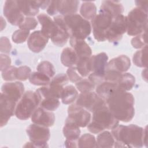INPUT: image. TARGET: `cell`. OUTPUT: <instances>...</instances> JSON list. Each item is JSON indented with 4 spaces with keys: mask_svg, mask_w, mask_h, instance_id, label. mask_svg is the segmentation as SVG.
I'll use <instances>...</instances> for the list:
<instances>
[{
    "mask_svg": "<svg viewBox=\"0 0 148 148\" xmlns=\"http://www.w3.org/2000/svg\"><path fill=\"white\" fill-rule=\"evenodd\" d=\"M115 147H142L147 146V127L144 129L135 124L117 125L111 132Z\"/></svg>",
    "mask_w": 148,
    "mask_h": 148,
    "instance_id": "1",
    "label": "cell"
},
{
    "mask_svg": "<svg viewBox=\"0 0 148 148\" xmlns=\"http://www.w3.org/2000/svg\"><path fill=\"white\" fill-rule=\"evenodd\" d=\"M105 101L108 109L117 120L127 123L133 119L135 114L134 97L130 92L117 90Z\"/></svg>",
    "mask_w": 148,
    "mask_h": 148,
    "instance_id": "2",
    "label": "cell"
},
{
    "mask_svg": "<svg viewBox=\"0 0 148 148\" xmlns=\"http://www.w3.org/2000/svg\"><path fill=\"white\" fill-rule=\"evenodd\" d=\"M119 122L105 103L92 112V117L87 127L90 132L98 134L105 130H112L119 124Z\"/></svg>",
    "mask_w": 148,
    "mask_h": 148,
    "instance_id": "3",
    "label": "cell"
},
{
    "mask_svg": "<svg viewBox=\"0 0 148 148\" xmlns=\"http://www.w3.org/2000/svg\"><path fill=\"white\" fill-rule=\"evenodd\" d=\"M70 38L85 39L91 32V25L89 21L81 15L73 14L63 16Z\"/></svg>",
    "mask_w": 148,
    "mask_h": 148,
    "instance_id": "4",
    "label": "cell"
},
{
    "mask_svg": "<svg viewBox=\"0 0 148 148\" xmlns=\"http://www.w3.org/2000/svg\"><path fill=\"white\" fill-rule=\"evenodd\" d=\"M127 17V33L130 36H136L145 31L147 27V12L140 8L132 9Z\"/></svg>",
    "mask_w": 148,
    "mask_h": 148,
    "instance_id": "5",
    "label": "cell"
},
{
    "mask_svg": "<svg viewBox=\"0 0 148 148\" xmlns=\"http://www.w3.org/2000/svg\"><path fill=\"white\" fill-rule=\"evenodd\" d=\"M39 105V99L36 92L27 91L24 93L16 105L15 116L18 119H28Z\"/></svg>",
    "mask_w": 148,
    "mask_h": 148,
    "instance_id": "6",
    "label": "cell"
},
{
    "mask_svg": "<svg viewBox=\"0 0 148 148\" xmlns=\"http://www.w3.org/2000/svg\"><path fill=\"white\" fill-rule=\"evenodd\" d=\"M26 132L30 142L27 143L24 147L40 148L48 146L47 143L50 136L48 127L34 123L27 128Z\"/></svg>",
    "mask_w": 148,
    "mask_h": 148,
    "instance_id": "7",
    "label": "cell"
},
{
    "mask_svg": "<svg viewBox=\"0 0 148 148\" xmlns=\"http://www.w3.org/2000/svg\"><path fill=\"white\" fill-rule=\"evenodd\" d=\"M114 17L109 13L99 10L98 13L91 21L94 38L98 42L106 40L105 32L110 27Z\"/></svg>",
    "mask_w": 148,
    "mask_h": 148,
    "instance_id": "8",
    "label": "cell"
},
{
    "mask_svg": "<svg viewBox=\"0 0 148 148\" xmlns=\"http://www.w3.org/2000/svg\"><path fill=\"white\" fill-rule=\"evenodd\" d=\"M127 17L120 14L114 17L105 32V39L109 42H117L121 39L123 34L127 32Z\"/></svg>",
    "mask_w": 148,
    "mask_h": 148,
    "instance_id": "9",
    "label": "cell"
},
{
    "mask_svg": "<svg viewBox=\"0 0 148 148\" xmlns=\"http://www.w3.org/2000/svg\"><path fill=\"white\" fill-rule=\"evenodd\" d=\"M75 103L90 112H93L99 106L106 103L103 99L93 91L81 92L77 96Z\"/></svg>",
    "mask_w": 148,
    "mask_h": 148,
    "instance_id": "10",
    "label": "cell"
},
{
    "mask_svg": "<svg viewBox=\"0 0 148 148\" xmlns=\"http://www.w3.org/2000/svg\"><path fill=\"white\" fill-rule=\"evenodd\" d=\"M68 117L73 120L79 127L87 126L91 119V115L90 112L78 106L75 103L71 105L68 107Z\"/></svg>",
    "mask_w": 148,
    "mask_h": 148,
    "instance_id": "11",
    "label": "cell"
},
{
    "mask_svg": "<svg viewBox=\"0 0 148 148\" xmlns=\"http://www.w3.org/2000/svg\"><path fill=\"white\" fill-rule=\"evenodd\" d=\"M3 14L8 21L13 25L19 26L24 20L17 1H6L3 6Z\"/></svg>",
    "mask_w": 148,
    "mask_h": 148,
    "instance_id": "12",
    "label": "cell"
},
{
    "mask_svg": "<svg viewBox=\"0 0 148 148\" xmlns=\"http://www.w3.org/2000/svg\"><path fill=\"white\" fill-rule=\"evenodd\" d=\"M17 102L8 97L2 92L0 96V126L6 125L10 118L15 113Z\"/></svg>",
    "mask_w": 148,
    "mask_h": 148,
    "instance_id": "13",
    "label": "cell"
},
{
    "mask_svg": "<svg viewBox=\"0 0 148 148\" xmlns=\"http://www.w3.org/2000/svg\"><path fill=\"white\" fill-rule=\"evenodd\" d=\"M108 56L104 53H100L90 57L91 73L94 76L103 79V76L108 64Z\"/></svg>",
    "mask_w": 148,
    "mask_h": 148,
    "instance_id": "14",
    "label": "cell"
},
{
    "mask_svg": "<svg viewBox=\"0 0 148 148\" xmlns=\"http://www.w3.org/2000/svg\"><path fill=\"white\" fill-rule=\"evenodd\" d=\"M36 92L39 99V106L43 109L49 111H54L60 106L59 99L53 97L50 93L48 86L37 89Z\"/></svg>",
    "mask_w": 148,
    "mask_h": 148,
    "instance_id": "15",
    "label": "cell"
},
{
    "mask_svg": "<svg viewBox=\"0 0 148 148\" xmlns=\"http://www.w3.org/2000/svg\"><path fill=\"white\" fill-rule=\"evenodd\" d=\"M31 117L33 123L47 127L53 126L55 121L54 114L40 106L35 109Z\"/></svg>",
    "mask_w": 148,
    "mask_h": 148,
    "instance_id": "16",
    "label": "cell"
},
{
    "mask_svg": "<svg viewBox=\"0 0 148 148\" xmlns=\"http://www.w3.org/2000/svg\"><path fill=\"white\" fill-rule=\"evenodd\" d=\"M42 28V32L49 39H53L59 31L58 25L49 16L45 13H40L37 17Z\"/></svg>",
    "mask_w": 148,
    "mask_h": 148,
    "instance_id": "17",
    "label": "cell"
},
{
    "mask_svg": "<svg viewBox=\"0 0 148 148\" xmlns=\"http://www.w3.org/2000/svg\"><path fill=\"white\" fill-rule=\"evenodd\" d=\"M1 92L17 102L24 93V87L20 82H7L2 86Z\"/></svg>",
    "mask_w": 148,
    "mask_h": 148,
    "instance_id": "18",
    "label": "cell"
},
{
    "mask_svg": "<svg viewBox=\"0 0 148 148\" xmlns=\"http://www.w3.org/2000/svg\"><path fill=\"white\" fill-rule=\"evenodd\" d=\"M53 18V20L58 25L60 28L58 33L51 40L55 45L59 47L64 46L66 43L68 39L70 38L66 24L64 20L63 16L61 15L56 16Z\"/></svg>",
    "mask_w": 148,
    "mask_h": 148,
    "instance_id": "19",
    "label": "cell"
},
{
    "mask_svg": "<svg viewBox=\"0 0 148 148\" xmlns=\"http://www.w3.org/2000/svg\"><path fill=\"white\" fill-rule=\"evenodd\" d=\"M49 38L41 31H35L29 36L27 40L28 48L34 53H39L46 46Z\"/></svg>",
    "mask_w": 148,
    "mask_h": 148,
    "instance_id": "20",
    "label": "cell"
},
{
    "mask_svg": "<svg viewBox=\"0 0 148 148\" xmlns=\"http://www.w3.org/2000/svg\"><path fill=\"white\" fill-rule=\"evenodd\" d=\"M130 66L131 61L130 58L125 55H120L112 59L108 62L106 71H113L120 73H124L129 69Z\"/></svg>",
    "mask_w": 148,
    "mask_h": 148,
    "instance_id": "21",
    "label": "cell"
},
{
    "mask_svg": "<svg viewBox=\"0 0 148 148\" xmlns=\"http://www.w3.org/2000/svg\"><path fill=\"white\" fill-rule=\"evenodd\" d=\"M69 43L79 58L89 57L91 56V49L84 40L70 38Z\"/></svg>",
    "mask_w": 148,
    "mask_h": 148,
    "instance_id": "22",
    "label": "cell"
},
{
    "mask_svg": "<svg viewBox=\"0 0 148 148\" xmlns=\"http://www.w3.org/2000/svg\"><path fill=\"white\" fill-rule=\"evenodd\" d=\"M62 132L66 139L72 140H77L80 134L79 127L69 117L65 120Z\"/></svg>",
    "mask_w": 148,
    "mask_h": 148,
    "instance_id": "23",
    "label": "cell"
},
{
    "mask_svg": "<svg viewBox=\"0 0 148 148\" xmlns=\"http://www.w3.org/2000/svg\"><path fill=\"white\" fill-rule=\"evenodd\" d=\"M79 3L78 1H57V12L62 16L75 14Z\"/></svg>",
    "mask_w": 148,
    "mask_h": 148,
    "instance_id": "24",
    "label": "cell"
},
{
    "mask_svg": "<svg viewBox=\"0 0 148 148\" xmlns=\"http://www.w3.org/2000/svg\"><path fill=\"white\" fill-rule=\"evenodd\" d=\"M117 90L120 89L116 83L104 80L95 87V92L104 101Z\"/></svg>",
    "mask_w": 148,
    "mask_h": 148,
    "instance_id": "25",
    "label": "cell"
},
{
    "mask_svg": "<svg viewBox=\"0 0 148 148\" xmlns=\"http://www.w3.org/2000/svg\"><path fill=\"white\" fill-rule=\"evenodd\" d=\"M100 10L109 13L114 18L119 15L122 14L124 11V7L118 1H104L101 3Z\"/></svg>",
    "mask_w": 148,
    "mask_h": 148,
    "instance_id": "26",
    "label": "cell"
},
{
    "mask_svg": "<svg viewBox=\"0 0 148 148\" xmlns=\"http://www.w3.org/2000/svg\"><path fill=\"white\" fill-rule=\"evenodd\" d=\"M18 6L24 16L27 17H32L39 13V8L35 1H17Z\"/></svg>",
    "mask_w": 148,
    "mask_h": 148,
    "instance_id": "27",
    "label": "cell"
},
{
    "mask_svg": "<svg viewBox=\"0 0 148 148\" xmlns=\"http://www.w3.org/2000/svg\"><path fill=\"white\" fill-rule=\"evenodd\" d=\"M78 57L75 50L71 47H66L62 50L61 54V63L66 67H72L76 65Z\"/></svg>",
    "mask_w": 148,
    "mask_h": 148,
    "instance_id": "28",
    "label": "cell"
},
{
    "mask_svg": "<svg viewBox=\"0 0 148 148\" xmlns=\"http://www.w3.org/2000/svg\"><path fill=\"white\" fill-rule=\"evenodd\" d=\"M135 83V77L130 73H123L117 82L118 88L122 91H128L134 87Z\"/></svg>",
    "mask_w": 148,
    "mask_h": 148,
    "instance_id": "29",
    "label": "cell"
},
{
    "mask_svg": "<svg viewBox=\"0 0 148 148\" xmlns=\"http://www.w3.org/2000/svg\"><path fill=\"white\" fill-rule=\"evenodd\" d=\"M78 95L76 88L72 85H68L64 87L61 99L63 103L66 105L71 104L76 99Z\"/></svg>",
    "mask_w": 148,
    "mask_h": 148,
    "instance_id": "30",
    "label": "cell"
},
{
    "mask_svg": "<svg viewBox=\"0 0 148 148\" xmlns=\"http://www.w3.org/2000/svg\"><path fill=\"white\" fill-rule=\"evenodd\" d=\"M80 13L87 20H92L97 15V8L92 2H84L80 7Z\"/></svg>",
    "mask_w": 148,
    "mask_h": 148,
    "instance_id": "31",
    "label": "cell"
},
{
    "mask_svg": "<svg viewBox=\"0 0 148 148\" xmlns=\"http://www.w3.org/2000/svg\"><path fill=\"white\" fill-rule=\"evenodd\" d=\"M97 147H112L114 139L112 134L108 131L101 132L97 137Z\"/></svg>",
    "mask_w": 148,
    "mask_h": 148,
    "instance_id": "32",
    "label": "cell"
},
{
    "mask_svg": "<svg viewBox=\"0 0 148 148\" xmlns=\"http://www.w3.org/2000/svg\"><path fill=\"white\" fill-rule=\"evenodd\" d=\"M147 45L143 47L141 50L137 51L133 56L134 64L141 68H147Z\"/></svg>",
    "mask_w": 148,
    "mask_h": 148,
    "instance_id": "33",
    "label": "cell"
},
{
    "mask_svg": "<svg viewBox=\"0 0 148 148\" xmlns=\"http://www.w3.org/2000/svg\"><path fill=\"white\" fill-rule=\"evenodd\" d=\"M75 67L77 72L82 77L88 76L91 73L90 57L79 58Z\"/></svg>",
    "mask_w": 148,
    "mask_h": 148,
    "instance_id": "34",
    "label": "cell"
},
{
    "mask_svg": "<svg viewBox=\"0 0 148 148\" xmlns=\"http://www.w3.org/2000/svg\"><path fill=\"white\" fill-rule=\"evenodd\" d=\"M29 82L36 86H47L50 82V78L38 71L32 72L29 77Z\"/></svg>",
    "mask_w": 148,
    "mask_h": 148,
    "instance_id": "35",
    "label": "cell"
},
{
    "mask_svg": "<svg viewBox=\"0 0 148 148\" xmlns=\"http://www.w3.org/2000/svg\"><path fill=\"white\" fill-rule=\"evenodd\" d=\"M78 147H97V142L94 135L84 134L78 139Z\"/></svg>",
    "mask_w": 148,
    "mask_h": 148,
    "instance_id": "36",
    "label": "cell"
},
{
    "mask_svg": "<svg viewBox=\"0 0 148 148\" xmlns=\"http://www.w3.org/2000/svg\"><path fill=\"white\" fill-rule=\"evenodd\" d=\"M36 69L37 71L47 75L50 79L53 77L56 73L54 66L50 62L47 61H43L39 63L36 67Z\"/></svg>",
    "mask_w": 148,
    "mask_h": 148,
    "instance_id": "37",
    "label": "cell"
},
{
    "mask_svg": "<svg viewBox=\"0 0 148 148\" xmlns=\"http://www.w3.org/2000/svg\"><path fill=\"white\" fill-rule=\"evenodd\" d=\"M75 86L80 92H86L92 91L95 88V85L88 78L82 79L75 83Z\"/></svg>",
    "mask_w": 148,
    "mask_h": 148,
    "instance_id": "38",
    "label": "cell"
},
{
    "mask_svg": "<svg viewBox=\"0 0 148 148\" xmlns=\"http://www.w3.org/2000/svg\"><path fill=\"white\" fill-rule=\"evenodd\" d=\"M29 31L19 29L14 32L12 35V39L16 43H24L29 38Z\"/></svg>",
    "mask_w": 148,
    "mask_h": 148,
    "instance_id": "39",
    "label": "cell"
},
{
    "mask_svg": "<svg viewBox=\"0 0 148 148\" xmlns=\"http://www.w3.org/2000/svg\"><path fill=\"white\" fill-rule=\"evenodd\" d=\"M131 45L135 49H142L147 46L146 31L133 38L131 40Z\"/></svg>",
    "mask_w": 148,
    "mask_h": 148,
    "instance_id": "40",
    "label": "cell"
},
{
    "mask_svg": "<svg viewBox=\"0 0 148 148\" xmlns=\"http://www.w3.org/2000/svg\"><path fill=\"white\" fill-rule=\"evenodd\" d=\"M38 25L37 20L33 17H26L18 26L20 29H24L27 31H30L36 28Z\"/></svg>",
    "mask_w": 148,
    "mask_h": 148,
    "instance_id": "41",
    "label": "cell"
},
{
    "mask_svg": "<svg viewBox=\"0 0 148 148\" xmlns=\"http://www.w3.org/2000/svg\"><path fill=\"white\" fill-rule=\"evenodd\" d=\"M31 73V68L27 66H21L17 68L16 79L21 81L26 80L29 78Z\"/></svg>",
    "mask_w": 148,
    "mask_h": 148,
    "instance_id": "42",
    "label": "cell"
},
{
    "mask_svg": "<svg viewBox=\"0 0 148 148\" xmlns=\"http://www.w3.org/2000/svg\"><path fill=\"white\" fill-rule=\"evenodd\" d=\"M68 81L69 79L66 74L60 73L53 77V78L50 80V82L49 84L56 85L64 87V86L68 84Z\"/></svg>",
    "mask_w": 148,
    "mask_h": 148,
    "instance_id": "43",
    "label": "cell"
},
{
    "mask_svg": "<svg viewBox=\"0 0 148 148\" xmlns=\"http://www.w3.org/2000/svg\"><path fill=\"white\" fill-rule=\"evenodd\" d=\"M17 68L14 66H10L2 71V77L4 80L12 81L16 79Z\"/></svg>",
    "mask_w": 148,
    "mask_h": 148,
    "instance_id": "44",
    "label": "cell"
},
{
    "mask_svg": "<svg viewBox=\"0 0 148 148\" xmlns=\"http://www.w3.org/2000/svg\"><path fill=\"white\" fill-rule=\"evenodd\" d=\"M66 75L68 77L69 80L71 82L75 83L80 81L83 78L77 72L75 66L68 68V69L66 71Z\"/></svg>",
    "mask_w": 148,
    "mask_h": 148,
    "instance_id": "45",
    "label": "cell"
},
{
    "mask_svg": "<svg viewBox=\"0 0 148 148\" xmlns=\"http://www.w3.org/2000/svg\"><path fill=\"white\" fill-rule=\"evenodd\" d=\"M12 45L8 38L2 36L1 38V52L4 53H10Z\"/></svg>",
    "mask_w": 148,
    "mask_h": 148,
    "instance_id": "46",
    "label": "cell"
},
{
    "mask_svg": "<svg viewBox=\"0 0 148 148\" xmlns=\"http://www.w3.org/2000/svg\"><path fill=\"white\" fill-rule=\"evenodd\" d=\"M1 71H3L7 68L10 66L11 59L9 56L6 54L1 55Z\"/></svg>",
    "mask_w": 148,
    "mask_h": 148,
    "instance_id": "47",
    "label": "cell"
},
{
    "mask_svg": "<svg viewBox=\"0 0 148 148\" xmlns=\"http://www.w3.org/2000/svg\"><path fill=\"white\" fill-rule=\"evenodd\" d=\"M47 13L50 16H54L58 13L57 1H51L49 6L47 9Z\"/></svg>",
    "mask_w": 148,
    "mask_h": 148,
    "instance_id": "48",
    "label": "cell"
},
{
    "mask_svg": "<svg viewBox=\"0 0 148 148\" xmlns=\"http://www.w3.org/2000/svg\"><path fill=\"white\" fill-rule=\"evenodd\" d=\"M36 4L39 8L45 9L49 6L51 1H35Z\"/></svg>",
    "mask_w": 148,
    "mask_h": 148,
    "instance_id": "49",
    "label": "cell"
},
{
    "mask_svg": "<svg viewBox=\"0 0 148 148\" xmlns=\"http://www.w3.org/2000/svg\"><path fill=\"white\" fill-rule=\"evenodd\" d=\"M147 1H136L135 4L137 7L141 8L147 12Z\"/></svg>",
    "mask_w": 148,
    "mask_h": 148,
    "instance_id": "50",
    "label": "cell"
}]
</instances>
